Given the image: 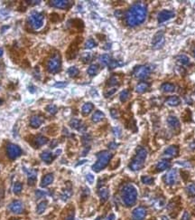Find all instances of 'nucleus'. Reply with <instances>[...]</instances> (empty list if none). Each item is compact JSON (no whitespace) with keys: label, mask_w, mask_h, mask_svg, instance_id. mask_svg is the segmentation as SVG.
Returning <instances> with one entry per match:
<instances>
[{"label":"nucleus","mask_w":195,"mask_h":220,"mask_svg":"<svg viewBox=\"0 0 195 220\" xmlns=\"http://www.w3.org/2000/svg\"><path fill=\"white\" fill-rule=\"evenodd\" d=\"M147 10L146 5L137 3L133 5L126 14V22L129 26H135L144 22L146 18Z\"/></svg>","instance_id":"nucleus-1"},{"label":"nucleus","mask_w":195,"mask_h":220,"mask_svg":"<svg viewBox=\"0 0 195 220\" xmlns=\"http://www.w3.org/2000/svg\"><path fill=\"white\" fill-rule=\"evenodd\" d=\"M147 157V151L143 147H138L136 149V153L129 164V168L133 171H137L143 169L145 161Z\"/></svg>","instance_id":"nucleus-2"},{"label":"nucleus","mask_w":195,"mask_h":220,"mask_svg":"<svg viewBox=\"0 0 195 220\" xmlns=\"http://www.w3.org/2000/svg\"><path fill=\"white\" fill-rule=\"evenodd\" d=\"M121 198L123 203L127 207H132L135 204L136 199H137V190L136 188L131 185L128 184L124 186L121 191Z\"/></svg>","instance_id":"nucleus-3"},{"label":"nucleus","mask_w":195,"mask_h":220,"mask_svg":"<svg viewBox=\"0 0 195 220\" xmlns=\"http://www.w3.org/2000/svg\"><path fill=\"white\" fill-rule=\"evenodd\" d=\"M113 155L111 154L110 152H108L107 151H100L97 154V161L96 163L92 166V170L93 171L95 172H99L101 171L102 170H104L107 165L109 163L110 159L112 158Z\"/></svg>","instance_id":"nucleus-4"},{"label":"nucleus","mask_w":195,"mask_h":220,"mask_svg":"<svg viewBox=\"0 0 195 220\" xmlns=\"http://www.w3.org/2000/svg\"><path fill=\"white\" fill-rule=\"evenodd\" d=\"M62 66V58L59 53L53 54L48 61L47 64V70L51 73H56L61 70Z\"/></svg>","instance_id":"nucleus-5"},{"label":"nucleus","mask_w":195,"mask_h":220,"mask_svg":"<svg viewBox=\"0 0 195 220\" xmlns=\"http://www.w3.org/2000/svg\"><path fill=\"white\" fill-rule=\"evenodd\" d=\"M152 69L147 65H138L135 67L134 71H133V75L136 78V79H140V80H144L146 79L150 76L151 74Z\"/></svg>","instance_id":"nucleus-6"},{"label":"nucleus","mask_w":195,"mask_h":220,"mask_svg":"<svg viewBox=\"0 0 195 220\" xmlns=\"http://www.w3.org/2000/svg\"><path fill=\"white\" fill-rule=\"evenodd\" d=\"M82 38L81 37H78L76 38V40H74L71 44H70L69 48L66 51V58L68 60H71L74 59L79 52V44L81 43Z\"/></svg>","instance_id":"nucleus-7"},{"label":"nucleus","mask_w":195,"mask_h":220,"mask_svg":"<svg viewBox=\"0 0 195 220\" xmlns=\"http://www.w3.org/2000/svg\"><path fill=\"white\" fill-rule=\"evenodd\" d=\"M28 23L34 29H39L43 24V16L40 13L33 12L28 17Z\"/></svg>","instance_id":"nucleus-8"},{"label":"nucleus","mask_w":195,"mask_h":220,"mask_svg":"<svg viewBox=\"0 0 195 220\" xmlns=\"http://www.w3.org/2000/svg\"><path fill=\"white\" fill-rule=\"evenodd\" d=\"M6 153H7V156L9 158L16 159L22 154V150L19 146L11 143V144H8L6 147Z\"/></svg>","instance_id":"nucleus-9"},{"label":"nucleus","mask_w":195,"mask_h":220,"mask_svg":"<svg viewBox=\"0 0 195 220\" xmlns=\"http://www.w3.org/2000/svg\"><path fill=\"white\" fill-rule=\"evenodd\" d=\"M164 44V35L163 31H158L153 37L152 40V46L154 49L161 48Z\"/></svg>","instance_id":"nucleus-10"},{"label":"nucleus","mask_w":195,"mask_h":220,"mask_svg":"<svg viewBox=\"0 0 195 220\" xmlns=\"http://www.w3.org/2000/svg\"><path fill=\"white\" fill-rule=\"evenodd\" d=\"M167 123L173 132H176V134H178L180 132V131H181V123H180V121L177 119V117H175L173 115H170L167 118Z\"/></svg>","instance_id":"nucleus-11"},{"label":"nucleus","mask_w":195,"mask_h":220,"mask_svg":"<svg viewBox=\"0 0 195 220\" xmlns=\"http://www.w3.org/2000/svg\"><path fill=\"white\" fill-rule=\"evenodd\" d=\"M146 217V209L144 207H138L133 210L132 218L134 220H143Z\"/></svg>","instance_id":"nucleus-12"},{"label":"nucleus","mask_w":195,"mask_h":220,"mask_svg":"<svg viewBox=\"0 0 195 220\" xmlns=\"http://www.w3.org/2000/svg\"><path fill=\"white\" fill-rule=\"evenodd\" d=\"M177 178H178V174H177V170L175 169L171 170L168 171V173L165 175L164 177V180H165V183L169 186H173L176 183L177 181Z\"/></svg>","instance_id":"nucleus-13"},{"label":"nucleus","mask_w":195,"mask_h":220,"mask_svg":"<svg viewBox=\"0 0 195 220\" xmlns=\"http://www.w3.org/2000/svg\"><path fill=\"white\" fill-rule=\"evenodd\" d=\"M175 14L172 10H163L158 14V22L164 23L174 17Z\"/></svg>","instance_id":"nucleus-14"},{"label":"nucleus","mask_w":195,"mask_h":220,"mask_svg":"<svg viewBox=\"0 0 195 220\" xmlns=\"http://www.w3.org/2000/svg\"><path fill=\"white\" fill-rule=\"evenodd\" d=\"M50 5L56 8L67 9L71 6V2L67 1V0H52V1H50Z\"/></svg>","instance_id":"nucleus-15"},{"label":"nucleus","mask_w":195,"mask_h":220,"mask_svg":"<svg viewBox=\"0 0 195 220\" xmlns=\"http://www.w3.org/2000/svg\"><path fill=\"white\" fill-rule=\"evenodd\" d=\"M179 155V147L176 145H171L169 146L164 151V156L167 158H175Z\"/></svg>","instance_id":"nucleus-16"},{"label":"nucleus","mask_w":195,"mask_h":220,"mask_svg":"<svg viewBox=\"0 0 195 220\" xmlns=\"http://www.w3.org/2000/svg\"><path fill=\"white\" fill-rule=\"evenodd\" d=\"M9 209L14 214H21L23 211V205L21 201L15 200L9 205Z\"/></svg>","instance_id":"nucleus-17"},{"label":"nucleus","mask_w":195,"mask_h":220,"mask_svg":"<svg viewBox=\"0 0 195 220\" xmlns=\"http://www.w3.org/2000/svg\"><path fill=\"white\" fill-rule=\"evenodd\" d=\"M43 121V120L41 116H39V115H34V116H33V117L31 118V120H30V126H31L32 128H34V129H37V128H39V127L42 125Z\"/></svg>","instance_id":"nucleus-18"},{"label":"nucleus","mask_w":195,"mask_h":220,"mask_svg":"<svg viewBox=\"0 0 195 220\" xmlns=\"http://www.w3.org/2000/svg\"><path fill=\"white\" fill-rule=\"evenodd\" d=\"M170 166H171V163L167 159H163V160H160L157 162L155 169H156V171H164V170L169 169Z\"/></svg>","instance_id":"nucleus-19"},{"label":"nucleus","mask_w":195,"mask_h":220,"mask_svg":"<svg viewBox=\"0 0 195 220\" xmlns=\"http://www.w3.org/2000/svg\"><path fill=\"white\" fill-rule=\"evenodd\" d=\"M53 179H54L53 174H52V173L46 174V175H45V176L43 177V179H42V181H41V184H40V186H41L42 188H45V187L49 186L50 184H52V181H53Z\"/></svg>","instance_id":"nucleus-20"},{"label":"nucleus","mask_w":195,"mask_h":220,"mask_svg":"<svg viewBox=\"0 0 195 220\" xmlns=\"http://www.w3.org/2000/svg\"><path fill=\"white\" fill-rule=\"evenodd\" d=\"M34 141L35 146L38 148V147H41V146L45 145V144L49 141V140H48V138L44 137L43 135H38V136H36V137L34 139Z\"/></svg>","instance_id":"nucleus-21"},{"label":"nucleus","mask_w":195,"mask_h":220,"mask_svg":"<svg viewBox=\"0 0 195 220\" xmlns=\"http://www.w3.org/2000/svg\"><path fill=\"white\" fill-rule=\"evenodd\" d=\"M165 103L168 105V106H172V107H175V106H178L180 103H181V99L178 97V96H170L166 101H165Z\"/></svg>","instance_id":"nucleus-22"},{"label":"nucleus","mask_w":195,"mask_h":220,"mask_svg":"<svg viewBox=\"0 0 195 220\" xmlns=\"http://www.w3.org/2000/svg\"><path fill=\"white\" fill-rule=\"evenodd\" d=\"M175 59H176V61H177L180 65H190V63H191L190 58H189L187 55H185V54H179V55H177V56L175 57Z\"/></svg>","instance_id":"nucleus-23"},{"label":"nucleus","mask_w":195,"mask_h":220,"mask_svg":"<svg viewBox=\"0 0 195 220\" xmlns=\"http://www.w3.org/2000/svg\"><path fill=\"white\" fill-rule=\"evenodd\" d=\"M150 88V84L146 83V82H142L140 84H138L135 87V91L138 93H143L145 91H146L148 89Z\"/></svg>","instance_id":"nucleus-24"},{"label":"nucleus","mask_w":195,"mask_h":220,"mask_svg":"<svg viewBox=\"0 0 195 220\" xmlns=\"http://www.w3.org/2000/svg\"><path fill=\"white\" fill-rule=\"evenodd\" d=\"M175 84H173L172 83H164L162 85H161V90L164 91V92H173L175 91Z\"/></svg>","instance_id":"nucleus-25"},{"label":"nucleus","mask_w":195,"mask_h":220,"mask_svg":"<svg viewBox=\"0 0 195 220\" xmlns=\"http://www.w3.org/2000/svg\"><path fill=\"white\" fill-rule=\"evenodd\" d=\"M40 157H41V158H42V160H43L44 162H46V163H52V160H53V155L52 154L50 151H43L41 155H40Z\"/></svg>","instance_id":"nucleus-26"},{"label":"nucleus","mask_w":195,"mask_h":220,"mask_svg":"<svg viewBox=\"0 0 195 220\" xmlns=\"http://www.w3.org/2000/svg\"><path fill=\"white\" fill-rule=\"evenodd\" d=\"M93 108H94L93 103H86L82 106V108H81V113H82V115H83V116L88 115V114L92 111Z\"/></svg>","instance_id":"nucleus-27"},{"label":"nucleus","mask_w":195,"mask_h":220,"mask_svg":"<svg viewBox=\"0 0 195 220\" xmlns=\"http://www.w3.org/2000/svg\"><path fill=\"white\" fill-rule=\"evenodd\" d=\"M105 117V114L101 111V110H96L93 115H92V121L93 122H99L100 121H102Z\"/></svg>","instance_id":"nucleus-28"},{"label":"nucleus","mask_w":195,"mask_h":220,"mask_svg":"<svg viewBox=\"0 0 195 220\" xmlns=\"http://www.w3.org/2000/svg\"><path fill=\"white\" fill-rule=\"evenodd\" d=\"M99 63L103 66L109 65V64H110V62H111V57H110V55L108 54H102V55L99 56Z\"/></svg>","instance_id":"nucleus-29"},{"label":"nucleus","mask_w":195,"mask_h":220,"mask_svg":"<svg viewBox=\"0 0 195 220\" xmlns=\"http://www.w3.org/2000/svg\"><path fill=\"white\" fill-rule=\"evenodd\" d=\"M99 195L101 202H105L108 200V197H109V191L108 188H101L99 192Z\"/></svg>","instance_id":"nucleus-30"},{"label":"nucleus","mask_w":195,"mask_h":220,"mask_svg":"<svg viewBox=\"0 0 195 220\" xmlns=\"http://www.w3.org/2000/svg\"><path fill=\"white\" fill-rule=\"evenodd\" d=\"M119 82H120V79H119V77L117 75V74H114V75H112L109 79H108V86H114V85H117V84H119Z\"/></svg>","instance_id":"nucleus-31"},{"label":"nucleus","mask_w":195,"mask_h":220,"mask_svg":"<svg viewBox=\"0 0 195 220\" xmlns=\"http://www.w3.org/2000/svg\"><path fill=\"white\" fill-rule=\"evenodd\" d=\"M99 72V65H91L88 68L87 73L89 76H94L98 73Z\"/></svg>","instance_id":"nucleus-32"},{"label":"nucleus","mask_w":195,"mask_h":220,"mask_svg":"<svg viewBox=\"0 0 195 220\" xmlns=\"http://www.w3.org/2000/svg\"><path fill=\"white\" fill-rule=\"evenodd\" d=\"M67 73H68V74H69L70 77H76V76L80 73V71H79V69H78L76 66H70V67L68 69Z\"/></svg>","instance_id":"nucleus-33"},{"label":"nucleus","mask_w":195,"mask_h":220,"mask_svg":"<svg viewBox=\"0 0 195 220\" xmlns=\"http://www.w3.org/2000/svg\"><path fill=\"white\" fill-rule=\"evenodd\" d=\"M130 96V91L128 90H124L120 92V95H119V99L122 103H126Z\"/></svg>","instance_id":"nucleus-34"},{"label":"nucleus","mask_w":195,"mask_h":220,"mask_svg":"<svg viewBox=\"0 0 195 220\" xmlns=\"http://www.w3.org/2000/svg\"><path fill=\"white\" fill-rule=\"evenodd\" d=\"M47 205H48L47 201H42L41 203H39V205L37 206V209H36L37 214H43L47 208Z\"/></svg>","instance_id":"nucleus-35"},{"label":"nucleus","mask_w":195,"mask_h":220,"mask_svg":"<svg viewBox=\"0 0 195 220\" xmlns=\"http://www.w3.org/2000/svg\"><path fill=\"white\" fill-rule=\"evenodd\" d=\"M81 121L79 119H72V120L70 121V126L72 129H77V130H79L80 127H81Z\"/></svg>","instance_id":"nucleus-36"},{"label":"nucleus","mask_w":195,"mask_h":220,"mask_svg":"<svg viewBox=\"0 0 195 220\" xmlns=\"http://www.w3.org/2000/svg\"><path fill=\"white\" fill-rule=\"evenodd\" d=\"M186 191L189 196H192V197L195 196V183H191V184L187 185Z\"/></svg>","instance_id":"nucleus-37"},{"label":"nucleus","mask_w":195,"mask_h":220,"mask_svg":"<svg viewBox=\"0 0 195 220\" xmlns=\"http://www.w3.org/2000/svg\"><path fill=\"white\" fill-rule=\"evenodd\" d=\"M96 45H97V43L94 41V39L89 38V39H88L86 41V43L84 44V47L86 49H92V48L96 47Z\"/></svg>","instance_id":"nucleus-38"},{"label":"nucleus","mask_w":195,"mask_h":220,"mask_svg":"<svg viewBox=\"0 0 195 220\" xmlns=\"http://www.w3.org/2000/svg\"><path fill=\"white\" fill-rule=\"evenodd\" d=\"M22 189H23V184H22L21 182H16V183L14 185L13 191H14V193H15V194H16V195L20 194V193H21Z\"/></svg>","instance_id":"nucleus-39"},{"label":"nucleus","mask_w":195,"mask_h":220,"mask_svg":"<svg viewBox=\"0 0 195 220\" xmlns=\"http://www.w3.org/2000/svg\"><path fill=\"white\" fill-rule=\"evenodd\" d=\"M71 195H72L71 189H70V188H66L65 190H63V192L62 199L64 200V201H66L67 199H69V198L71 197Z\"/></svg>","instance_id":"nucleus-40"},{"label":"nucleus","mask_w":195,"mask_h":220,"mask_svg":"<svg viewBox=\"0 0 195 220\" xmlns=\"http://www.w3.org/2000/svg\"><path fill=\"white\" fill-rule=\"evenodd\" d=\"M91 58H92V55H91L90 53H84V54H82V55H81V61H82L84 64H87V63L90 62Z\"/></svg>","instance_id":"nucleus-41"},{"label":"nucleus","mask_w":195,"mask_h":220,"mask_svg":"<svg viewBox=\"0 0 195 220\" xmlns=\"http://www.w3.org/2000/svg\"><path fill=\"white\" fill-rule=\"evenodd\" d=\"M141 181L146 185H152L153 183V178L149 176H143L141 177Z\"/></svg>","instance_id":"nucleus-42"},{"label":"nucleus","mask_w":195,"mask_h":220,"mask_svg":"<svg viewBox=\"0 0 195 220\" xmlns=\"http://www.w3.org/2000/svg\"><path fill=\"white\" fill-rule=\"evenodd\" d=\"M46 110H47L50 114L54 115V114H56L58 109H57L56 105H54V104H50V105H48V106L46 107Z\"/></svg>","instance_id":"nucleus-43"},{"label":"nucleus","mask_w":195,"mask_h":220,"mask_svg":"<svg viewBox=\"0 0 195 220\" xmlns=\"http://www.w3.org/2000/svg\"><path fill=\"white\" fill-rule=\"evenodd\" d=\"M182 119H183L184 121H191V119H192V112H191V110H189V109H186V110H185L184 113L182 114Z\"/></svg>","instance_id":"nucleus-44"},{"label":"nucleus","mask_w":195,"mask_h":220,"mask_svg":"<svg viewBox=\"0 0 195 220\" xmlns=\"http://www.w3.org/2000/svg\"><path fill=\"white\" fill-rule=\"evenodd\" d=\"M116 91H117V88H112L109 89V90H107V91L104 92V96H105L106 98H108V97L112 96Z\"/></svg>","instance_id":"nucleus-45"},{"label":"nucleus","mask_w":195,"mask_h":220,"mask_svg":"<svg viewBox=\"0 0 195 220\" xmlns=\"http://www.w3.org/2000/svg\"><path fill=\"white\" fill-rule=\"evenodd\" d=\"M9 12L5 9H0V19H5L8 17Z\"/></svg>","instance_id":"nucleus-46"},{"label":"nucleus","mask_w":195,"mask_h":220,"mask_svg":"<svg viewBox=\"0 0 195 220\" xmlns=\"http://www.w3.org/2000/svg\"><path fill=\"white\" fill-rule=\"evenodd\" d=\"M122 65V63H118V61H116V60H114V61H112L111 60V62H110V64H109V68L110 69H114V68H116L117 66H119Z\"/></svg>","instance_id":"nucleus-47"},{"label":"nucleus","mask_w":195,"mask_h":220,"mask_svg":"<svg viewBox=\"0 0 195 220\" xmlns=\"http://www.w3.org/2000/svg\"><path fill=\"white\" fill-rule=\"evenodd\" d=\"M113 133L116 137H120L121 136V133H122V131L119 127H114L113 128Z\"/></svg>","instance_id":"nucleus-48"},{"label":"nucleus","mask_w":195,"mask_h":220,"mask_svg":"<svg viewBox=\"0 0 195 220\" xmlns=\"http://www.w3.org/2000/svg\"><path fill=\"white\" fill-rule=\"evenodd\" d=\"M67 83L66 82H58L54 84V87L56 88H63V87H66L67 86Z\"/></svg>","instance_id":"nucleus-49"},{"label":"nucleus","mask_w":195,"mask_h":220,"mask_svg":"<svg viewBox=\"0 0 195 220\" xmlns=\"http://www.w3.org/2000/svg\"><path fill=\"white\" fill-rule=\"evenodd\" d=\"M110 114L113 119H117L118 118V111L116 109H111L110 110Z\"/></svg>","instance_id":"nucleus-50"},{"label":"nucleus","mask_w":195,"mask_h":220,"mask_svg":"<svg viewBox=\"0 0 195 220\" xmlns=\"http://www.w3.org/2000/svg\"><path fill=\"white\" fill-rule=\"evenodd\" d=\"M86 179L89 184H93V182H94V176L92 174L88 173V174L86 175Z\"/></svg>","instance_id":"nucleus-51"},{"label":"nucleus","mask_w":195,"mask_h":220,"mask_svg":"<svg viewBox=\"0 0 195 220\" xmlns=\"http://www.w3.org/2000/svg\"><path fill=\"white\" fill-rule=\"evenodd\" d=\"M35 195H36V198H43V197L46 195V193H45L44 191L36 190V192H35Z\"/></svg>","instance_id":"nucleus-52"},{"label":"nucleus","mask_w":195,"mask_h":220,"mask_svg":"<svg viewBox=\"0 0 195 220\" xmlns=\"http://www.w3.org/2000/svg\"><path fill=\"white\" fill-rule=\"evenodd\" d=\"M65 220H74V212L73 211L69 212V214L65 218Z\"/></svg>","instance_id":"nucleus-53"},{"label":"nucleus","mask_w":195,"mask_h":220,"mask_svg":"<svg viewBox=\"0 0 195 220\" xmlns=\"http://www.w3.org/2000/svg\"><path fill=\"white\" fill-rule=\"evenodd\" d=\"M191 219V217H190V214L188 212H184L183 215H182V220H190Z\"/></svg>","instance_id":"nucleus-54"},{"label":"nucleus","mask_w":195,"mask_h":220,"mask_svg":"<svg viewBox=\"0 0 195 220\" xmlns=\"http://www.w3.org/2000/svg\"><path fill=\"white\" fill-rule=\"evenodd\" d=\"M117 144L116 143V142H110L109 144H108V148L110 149V150H115V149H117Z\"/></svg>","instance_id":"nucleus-55"},{"label":"nucleus","mask_w":195,"mask_h":220,"mask_svg":"<svg viewBox=\"0 0 195 220\" xmlns=\"http://www.w3.org/2000/svg\"><path fill=\"white\" fill-rule=\"evenodd\" d=\"M186 161H178V164L182 165V166H186V167H191V164L190 163H185Z\"/></svg>","instance_id":"nucleus-56"},{"label":"nucleus","mask_w":195,"mask_h":220,"mask_svg":"<svg viewBox=\"0 0 195 220\" xmlns=\"http://www.w3.org/2000/svg\"><path fill=\"white\" fill-rule=\"evenodd\" d=\"M115 218H116L115 215H114V214H110L108 218H106V220H115Z\"/></svg>","instance_id":"nucleus-57"},{"label":"nucleus","mask_w":195,"mask_h":220,"mask_svg":"<svg viewBox=\"0 0 195 220\" xmlns=\"http://www.w3.org/2000/svg\"><path fill=\"white\" fill-rule=\"evenodd\" d=\"M3 54H4V50L2 48H0V57L3 55Z\"/></svg>","instance_id":"nucleus-58"},{"label":"nucleus","mask_w":195,"mask_h":220,"mask_svg":"<svg viewBox=\"0 0 195 220\" xmlns=\"http://www.w3.org/2000/svg\"><path fill=\"white\" fill-rule=\"evenodd\" d=\"M191 149L194 150V149H195V142H193V144H191Z\"/></svg>","instance_id":"nucleus-59"},{"label":"nucleus","mask_w":195,"mask_h":220,"mask_svg":"<svg viewBox=\"0 0 195 220\" xmlns=\"http://www.w3.org/2000/svg\"><path fill=\"white\" fill-rule=\"evenodd\" d=\"M162 220H169L166 217H162Z\"/></svg>","instance_id":"nucleus-60"},{"label":"nucleus","mask_w":195,"mask_h":220,"mask_svg":"<svg viewBox=\"0 0 195 220\" xmlns=\"http://www.w3.org/2000/svg\"><path fill=\"white\" fill-rule=\"evenodd\" d=\"M95 220H101V218H100L99 217V218H96V219H95Z\"/></svg>","instance_id":"nucleus-61"},{"label":"nucleus","mask_w":195,"mask_h":220,"mask_svg":"<svg viewBox=\"0 0 195 220\" xmlns=\"http://www.w3.org/2000/svg\"><path fill=\"white\" fill-rule=\"evenodd\" d=\"M2 103H3V100L0 99V104H2Z\"/></svg>","instance_id":"nucleus-62"},{"label":"nucleus","mask_w":195,"mask_h":220,"mask_svg":"<svg viewBox=\"0 0 195 220\" xmlns=\"http://www.w3.org/2000/svg\"><path fill=\"white\" fill-rule=\"evenodd\" d=\"M193 56H194V58H195V49H194V51H193Z\"/></svg>","instance_id":"nucleus-63"},{"label":"nucleus","mask_w":195,"mask_h":220,"mask_svg":"<svg viewBox=\"0 0 195 220\" xmlns=\"http://www.w3.org/2000/svg\"><path fill=\"white\" fill-rule=\"evenodd\" d=\"M13 220H20V219H13Z\"/></svg>","instance_id":"nucleus-64"}]
</instances>
